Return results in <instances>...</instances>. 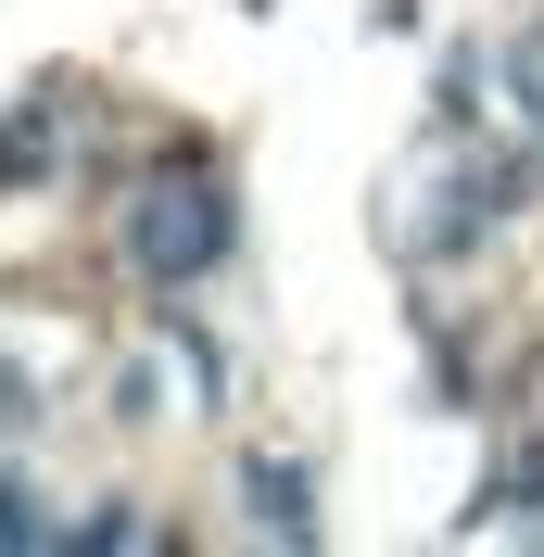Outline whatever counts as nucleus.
I'll return each mask as SVG.
<instances>
[{
  "mask_svg": "<svg viewBox=\"0 0 544 557\" xmlns=\"http://www.w3.org/2000/svg\"><path fill=\"white\" fill-rule=\"evenodd\" d=\"M228 228H240V215H228V177H215L203 152L152 165L127 203H114V242H127V267L152 278L165 305L190 292V278H215V267H228Z\"/></svg>",
  "mask_w": 544,
  "mask_h": 557,
  "instance_id": "nucleus-1",
  "label": "nucleus"
},
{
  "mask_svg": "<svg viewBox=\"0 0 544 557\" xmlns=\"http://www.w3.org/2000/svg\"><path fill=\"white\" fill-rule=\"evenodd\" d=\"M0 545H64V520H38V494L0 469Z\"/></svg>",
  "mask_w": 544,
  "mask_h": 557,
  "instance_id": "nucleus-3",
  "label": "nucleus"
},
{
  "mask_svg": "<svg viewBox=\"0 0 544 557\" xmlns=\"http://www.w3.org/2000/svg\"><path fill=\"white\" fill-rule=\"evenodd\" d=\"M240 494H254V532H279V545H317L305 469H279V456H254V469H240Z\"/></svg>",
  "mask_w": 544,
  "mask_h": 557,
  "instance_id": "nucleus-2",
  "label": "nucleus"
}]
</instances>
